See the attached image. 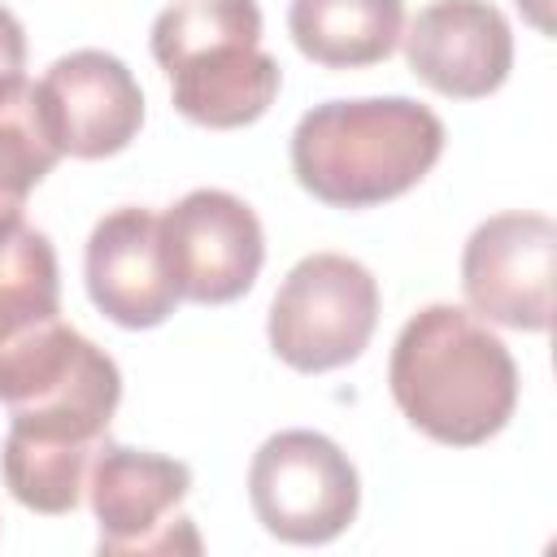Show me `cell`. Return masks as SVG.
I'll return each mask as SVG.
<instances>
[{
    "instance_id": "6da1fadb",
    "label": "cell",
    "mask_w": 557,
    "mask_h": 557,
    "mask_svg": "<svg viewBox=\"0 0 557 557\" xmlns=\"http://www.w3.org/2000/svg\"><path fill=\"white\" fill-rule=\"evenodd\" d=\"M396 409L448 448H474L500 435L518 405V366L487 322L457 305L418 309L387 361Z\"/></svg>"
},
{
    "instance_id": "7a4b0ae2",
    "label": "cell",
    "mask_w": 557,
    "mask_h": 557,
    "mask_svg": "<svg viewBox=\"0 0 557 557\" xmlns=\"http://www.w3.org/2000/svg\"><path fill=\"white\" fill-rule=\"evenodd\" d=\"M440 152L444 122L409 96L326 100L292 131V174L331 209H374L405 196Z\"/></svg>"
},
{
    "instance_id": "3957f363",
    "label": "cell",
    "mask_w": 557,
    "mask_h": 557,
    "mask_svg": "<svg viewBox=\"0 0 557 557\" xmlns=\"http://www.w3.org/2000/svg\"><path fill=\"white\" fill-rule=\"evenodd\" d=\"M122 400L117 361L83 339L74 361L30 400L9 409V435L0 444V474L17 505L61 518L83 500L87 466L109 440V422Z\"/></svg>"
},
{
    "instance_id": "277c9868",
    "label": "cell",
    "mask_w": 557,
    "mask_h": 557,
    "mask_svg": "<svg viewBox=\"0 0 557 557\" xmlns=\"http://www.w3.org/2000/svg\"><path fill=\"white\" fill-rule=\"evenodd\" d=\"M148 44L174 109L196 126H252L278 96L283 70L261 48L257 0H178L157 13Z\"/></svg>"
},
{
    "instance_id": "5b68a950",
    "label": "cell",
    "mask_w": 557,
    "mask_h": 557,
    "mask_svg": "<svg viewBox=\"0 0 557 557\" xmlns=\"http://www.w3.org/2000/svg\"><path fill=\"white\" fill-rule=\"evenodd\" d=\"M379 326V283L344 252L296 261L270 300L265 335L283 366L326 374L357 361Z\"/></svg>"
},
{
    "instance_id": "8992f818",
    "label": "cell",
    "mask_w": 557,
    "mask_h": 557,
    "mask_svg": "<svg viewBox=\"0 0 557 557\" xmlns=\"http://www.w3.org/2000/svg\"><path fill=\"white\" fill-rule=\"evenodd\" d=\"M248 500L257 522L283 544L339 540L361 505V479L348 453L322 431H278L248 466Z\"/></svg>"
},
{
    "instance_id": "52a82bcc",
    "label": "cell",
    "mask_w": 557,
    "mask_h": 557,
    "mask_svg": "<svg viewBox=\"0 0 557 557\" xmlns=\"http://www.w3.org/2000/svg\"><path fill=\"white\" fill-rule=\"evenodd\" d=\"M83 492L100 527V553H200L191 518H174L191 492L187 461L104 440Z\"/></svg>"
},
{
    "instance_id": "ba28073f",
    "label": "cell",
    "mask_w": 557,
    "mask_h": 557,
    "mask_svg": "<svg viewBox=\"0 0 557 557\" xmlns=\"http://www.w3.org/2000/svg\"><path fill=\"white\" fill-rule=\"evenodd\" d=\"M161 252L178 300L231 305L261 274L265 231L239 196L222 187H196L161 213Z\"/></svg>"
},
{
    "instance_id": "9c48e42d",
    "label": "cell",
    "mask_w": 557,
    "mask_h": 557,
    "mask_svg": "<svg viewBox=\"0 0 557 557\" xmlns=\"http://www.w3.org/2000/svg\"><path fill=\"white\" fill-rule=\"evenodd\" d=\"M553 252L548 213H496L479 222L461 252V292L470 309L509 331H548L553 322Z\"/></svg>"
},
{
    "instance_id": "30bf717a",
    "label": "cell",
    "mask_w": 557,
    "mask_h": 557,
    "mask_svg": "<svg viewBox=\"0 0 557 557\" xmlns=\"http://www.w3.org/2000/svg\"><path fill=\"white\" fill-rule=\"evenodd\" d=\"M39 104L61 157L78 161L117 157L144 126V91L135 74L100 48L57 57L39 78Z\"/></svg>"
},
{
    "instance_id": "8fae6325",
    "label": "cell",
    "mask_w": 557,
    "mask_h": 557,
    "mask_svg": "<svg viewBox=\"0 0 557 557\" xmlns=\"http://www.w3.org/2000/svg\"><path fill=\"white\" fill-rule=\"evenodd\" d=\"M400 39L413 78L453 100H483L513 70L509 17L487 0H431Z\"/></svg>"
},
{
    "instance_id": "7c38bea8",
    "label": "cell",
    "mask_w": 557,
    "mask_h": 557,
    "mask_svg": "<svg viewBox=\"0 0 557 557\" xmlns=\"http://www.w3.org/2000/svg\"><path fill=\"white\" fill-rule=\"evenodd\" d=\"M83 278L109 322L126 331L161 326L178 309V287L161 252V213L139 205L104 213L87 235Z\"/></svg>"
},
{
    "instance_id": "4fadbf2b",
    "label": "cell",
    "mask_w": 557,
    "mask_h": 557,
    "mask_svg": "<svg viewBox=\"0 0 557 557\" xmlns=\"http://www.w3.org/2000/svg\"><path fill=\"white\" fill-rule=\"evenodd\" d=\"M61 326V270L44 231L0 239V383L22 370Z\"/></svg>"
},
{
    "instance_id": "5bb4252c",
    "label": "cell",
    "mask_w": 557,
    "mask_h": 557,
    "mask_svg": "<svg viewBox=\"0 0 557 557\" xmlns=\"http://www.w3.org/2000/svg\"><path fill=\"white\" fill-rule=\"evenodd\" d=\"M287 30L313 65L366 70L396 52L405 35V0H292Z\"/></svg>"
},
{
    "instance_id": "9a60e30c",
    "label": "cell",
    "mask_w": 557,
    "mask_h": 557,
    "mask_svg": "<svg viewBox=\"0 0 557 557\" xmlns=\"http://www.w3.org/2000/svg\"><path fill=\"white\" fill-rule=\"evenodd\" d=\"M57 161L61 148L48 131L39 83L26 74H0V239L22 231L26 196L52 174Z\"/></svg>"
},
{
    "instance_id": "2e32d148",
    "label": "cell",
    "mask_w": 557,
    "mask_h": 557,
    "mask_svg": "<svg viewBox=\"0 0 557 557\" xmlns=\"http://www.w3.org/2000/svg\"><path fill=\"white\" fill-rule=\"evenodd\" d=\"M26 65V35L22 22L0 4V74H22Z\"/></svg>"
},
{
    "instance_id": "e0dca14e",
    "label": "cell",
    "mask_w": 557,
    "mask_h": 557,
    "mask_svg": "<svg viewBox=\"0 0 557 557\" xmlns=\"http://www.w3.org/2000/svg\"><path fill=\"white\" fill-rule=\"evenodd\" d=\"M518 9H522L540 30H548V0H518Z\"/></svg>"
}]
</instances>
